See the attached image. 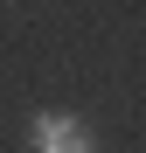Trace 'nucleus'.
Here are the masks:
<instances>
[{
    "label": "nucleus",
    "instance_id": "nucleus-1",
    "mask_svg": "<svg viewBox=\"0 0 146 153\" xmlns=\"http://www.w3.org/2000/svg\"><path fill=\"white\" fill-rule=\"evenodd\" d=\"M28 153H97V132L77 111H35L28 118Z\"/></svg>",
    "mask_w": 146,
    "mask_h": 153
}]
</instances>
